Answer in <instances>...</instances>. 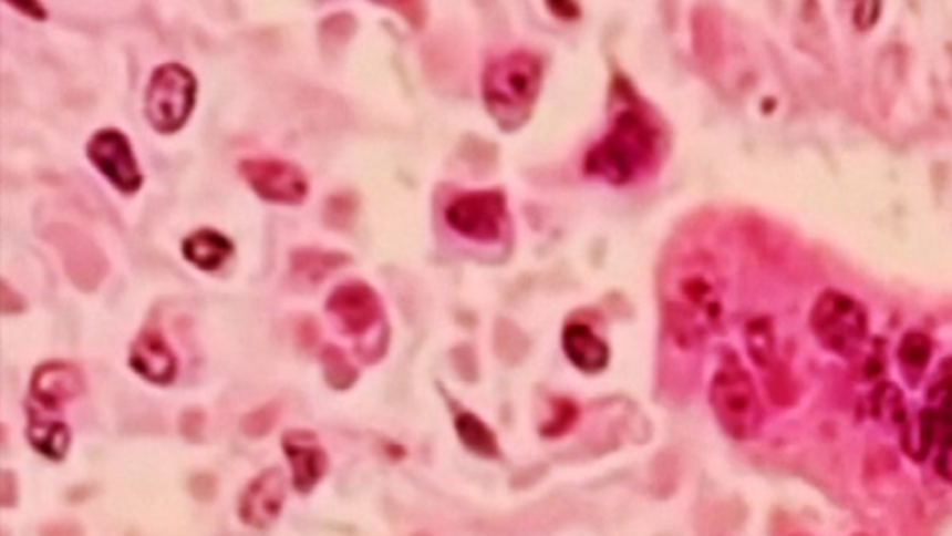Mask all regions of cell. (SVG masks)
<instances>
[{"label": "cell", "instance_id": "cell-13", "mask_svg": "<svg viewBox=\"0 0 952 536\" xmlns=\"http://www.w3.org/2000/svg\"><path fill=\"white\" fill-rule=\"evenodd\" d=\"M30 390L35 401L46 409H59L60 404L75 399L84 390L81 371L64 362H51L35 369Z\"/></svg>", "mask_w": 952, "mask_h": 536}, {"label": "cell", "instance_id": "cell-31", "mask_svg": "<svg viewBox=\"0 0 952 536\" xmlns=\"http://www.w3.org/2000/svg\"><path fill=\"white\" fill-rule=\"evenodd\" d=\"M201 426H204V418L199 412H188L183 418V423H180V429L185 432V436L194 437L196 434L201 432Z\"/></svg>", "mask_w": 952, "mask_h": 536}, {"label": "cell", "instance_id": "cell-9", "mask_svg": "<svg viewBox=\"0 0 952 536\" xmlns=\"http://www.w3.org/2000/svg\"><path fill=\"white\" fill-rule=\"evenodd\" d=\"M240 174L261 198L279 204H300L308 194V177L297 164L281 158H245Z\"/></svg>", "mask_w": 952, "mask_h": 536}, {"label": "cell", "instance_id": "cell-7", "mask_svg": "<svg viewBox=\"0 0 952 536\" xmlns=\"http://www.w3.org/2000/svg\"><path fill=\"white\" fill-rule=\"evenodd\" d=\"M45 239L59 250L65 272L82 291H93L108 275V259L81 228L54 221L45 229Z\"/></svg>", "mask_w": 952, "mask_h": 536}, {"label": "cell", "instance_id": "cell-5", "mask_svg": "<svg viewBox=\"0 0 952 536\" xmlns=\"http://www.w3.org/2000/svg\"><path fill=\"white\" fill-rule=\"evenodd\" d=\"M196 103V76L180 64L158 65L146 92V116L161 133L183 127Z\"/></svg>", "mask_w": 952, "mask_h": 536}, {"label": "cell", "instance_id": "cell-20", "mask_svg": "<svg viewBox=\"0 0 952 536\" xmlns=\"http://www.w3.org/2000/svg\"><path fill=\"white\" fill-rule=\"evenodd\" d=\"M456 431H458L459 440L464 442L465 447L473 451L475 455L484 456V458H494V456L499 455L494 432L489 431L488 426L484 425L476 415H458Z\"/></svg>", "mask_w": 952, "mask_h": 536}, {"label": "cell", "instance_id": "cell-3", "mask_svg": "<svg viewBox=\"0 0 952 536\" xmlns=\"http://www.w3.org/2000/svg\"><path fill=\"white\" fill-rule=\"evenodd\" d=\"M541 84L540 60L529 53H510L484 71L483 97L497 122H522L535 105Z\"/></svg>", "mask_w": 952, "mask_h": 536}, {"label": "cell", "instance_id": "cell-12", "mask_svg": "<svg viewBox=\"0 0 952 536\" xmlns=\"http://www.w3.org/2000/svg\"><path fill=\"white\" fill-rule=\"evenodd\" d=\"M284 502V477L279 470H268L246 489L240 499V518L253 527L270 524Z\"/></svg>", "mask_w": 952, "mask_h": 536}, {"label": "cell", "instance_id": "cell-4", "mask_svg": "<svg viewBox=\"0 0 952 536\" xmlns=\"http://www.w3.org/2000/svg\"><path fill=\"white\" fill-rule=\"evenodd\" d=\"M708 401L718 425L732 437L748 440L759 432L763 406L754 380L735 358H726L714 373Z\"/></svg>", "mask_w": 952, "mask_h": 536}, {"label": "cell", "instance_id": "cell-26", "mask_svg": "<svg viewBox=\"0 0 952 536\" xmlns=\"http://www.w3.org/2000/svg\"><path fill=\"white\" fill-rule=\"evenodd\" d=\"M0 306H2V311L10 316V313H19V311H23L24 309V300L21 295H19L15 289L8 286V281H2L0 284Z\"/></svg>", "mask_w": 952, "mask_h": 536}, {"label": "cell", "instance_id": "cell-27", "mask_svg": "<svg viewBox=\"0 0 952 536\" xmlns=\"http://www.w3.org/2000/svg\"><path fill=\"white\" fill-rule=\"evenodd\" d=\"M935 470L940 472L941 477L952 483V431L949 436H946L945 442H943V447H941L940 456H938V464H935Z\"/></svg>", "mask_w": 952, "mask_h": 536}, {"label": "cell", "instance_id": "cell-17", "mask_svg": "<svg viewBox=\"0 0 952 536\" xmlns=\"http://www.w3.org/2000/svg\"><path fill=\"white\" fill-rule=\"evenodd\" d=\"M183 254L201 270H216L231 256L232 243L215 229H198L186 237Z\"/></svg>", "mask_w": 952, "mask_h": 536}, {"label": "cell", "instance_id": "cell-22", "mask_svg": "<svg viewBox=\"0 0 952 536\" xmlns=\"http://www.w3.org/2000/svg\"><path fill=\"white\" fill-rule=\"evenodd\" d=\"M322 363H324L325 380L335 390H349L350 385L358 380V371L346 360L343 350H339L333 344L325 347L322 352Z\"/></svg>", "mask_w": 952, "mask_h": 536}, {"label": "cell", "instance_id": "cell-29", "mask_svg": "<svg viewBox=\"0 0 952 536\" xmlns=\"http://www.w3.org/2000/svg\"><path fill=\"white\" fill-rule=\"evenodd\" d=\"M878 12H880V7L878 4H860V7L856 8V23L860 29H869L875 24V21L878 19Z\"/></svg>", "mask_w": 952, "mask_h": 536}, {"label": "cell", "instance_id": "cell-8", "mask_svg": "<svg viewBox=\"0 0 952 536\" xmlns=\"http://www.w3.org/2000/svg\"><path fill=\"white\" fill-rule=\"evenodd\" d=\"M448 226L476 243L499 239L506 220V202L503 194L470 193L454 199L445 210Z\"/></svg>", "mask_w": 952, "mask_h": 536}, {"label": "cell", "instance_id": "cell-32", "mask_svg": "<svg viewBox=\"0 0 952 536\" xmlns=\"http://www.w3.org/2000/svg\"><path fill=\"white\" fill-rule=\"evenodd\" d=\"M13 492H15V481L10 473H4V477H2V503H4V507H10L15 499Z\"/></svg>", "mask_w": 952, "mask_h": 536}, {"label": "cell", "instance_id": "cell-24", "mask_svg": "<svg viewBox=\"0 0 952 536\" xmlns=\"http://www.w3.org/2000/svg\"><path fill=\"white\" fill-rule=\"evenodd\" d=\"M278 404H273V402L272 404H267V406H262V409L246 415L245 421H242V431L248 436H265L267 432L272 431V426L278 421Z\"/></svg>", "mask_w": 952, "mask_h": 536}, {"label": "cell", "instance_id": "cell-11", "mask_svg": "<svg viewBox=\"0 0 952 536\" xmlns=\"http://www.w3.org/2000/svg\"><path fill=\"white\" fill-rule=\"evenodd\" d=\"M325 309L338 319L344 332L361 336L382 319V302L369 284L346 281L331 291Z\"/></svg>", "mask_w": 952, "mask_h": 536}, {"label": "cell", "instance_id": "cell-30", "mask_svg": "<svg viewBox=\"0 0 952 536\" xmlns=\"http://www.w3.org/2000/svg\"><path fill=\"white\" fill-rule=\"evenodd\" d=\"M41 536H82V530L76 524L60 522V524L46 525Z\"/></svg>", "mask_w": 952, "mask_h": 536}, {"label": "cell", "instance_id": "cell-2", "mask_svg": "<svg viewBox=\"0 0 952 536\" xmlns=\"http://www.w3.org/2000/svg\"><path fill=\"white\" fill-rule=\"evenodd\" d=\"M656 133L645 116L623 111L610 133L587 155V172L612 185L637 179L653 161Z\"/></svg>", "mask_w": 952, "mask_h": 536}, {"label": "cell", "instance_id": "cell-15", "mask_svg": "<svg viewBox=\"0 0 952 536\" xmlns=\"http://www.w3.org/2000/svg\"><path fill=\"white\" fill-rule=\"evenodd\" d=\"M131 368L155 384H168L177 371V360L157 330H144L131 349Z\"/></svg>", "mask_w": 952, "mask_h": 536}, {"label": "cell", "instance_id": "cell-18", "mask_svg": "<svg viewBox=\"0 0 952 536\" xmlns=\"http://www.w3.org/2000/svg\"><path fill=\"white\" fill-rule=\"evenodd\" d=\"M349 261L350 257L343 251L319 250V248H300L292 251L291 256L292 272L298 278L313 284L324 280L325 276Z\"/></svg>", "mask_w": 952, "mask_h": 536}, {"label": "cell", "instance_id": "cell-10", "mask_svg": "<svg viewBox=\"0 0 952 536\" xmlns=\"http://www.w3.org/2000/svg\"><path fill=\"white\" fill-rule=\"evenodd\" d=\"M87 158L106 179L123 193H134L142 185V172L127 136L117 128H101L87 142Z\"/></svg>", "mask_w": 952, "mask_h": 536}, {"label": "cell", "instance_id": "cell-14", "mask_svg": "<svg viewBox=\"0 0 952 536\" xmlns=\"http://www.w3.org/2000/svg\"><path fill=\"white\" fill-rule=\"evenodd\" d=\"M284 453L291 462L294 473V486L302 494H308L314 484L319 483L328 467V456L320 447L313 432L291 431L283 437Z\"/></svg>", "mask_w": 952, "mask_h": 536}, {"label": "cell", "instance_id": "cell-28", "mask_svg": "<svg viewBox=\"0 0 952 536\" xmlns=\"http://www.w3.org/2000/svg\"><path fill=\"white\" fill-rule=\"evenodd\" d=\"M935 414H938L941 421H945V423L952 425V382L941 385V399Z\"/></svg>", "mask_w": 952, "mask_h": 536}, {"label": "cell", "instance_id": "cell-1", "mask_svg": "<svg viewBox=\"0 0 952 536\" xmlns=\"http://www.w3.org/2000/svg\"><path fill=\"white\" fill-rule=\"evenodd\" d=\"M664 322L681 349H696L722 317V280L713 259L686 257L670 272Z\"/></svg>", "mask_w": 952, "mask_h": 536}, {"label": "cell", "instance_id": "cell-23", "mask_svg": "<svg viewBox=\"0 0 952 536\" xmlns=\"http://www.w3.org/2000/svg\"><path fill=\"white\" fill-rule=\"evenodd\" d=\"M930 341L923 333H910L900 344V362L904 368L923 369L930 360Z\"/></svg>", "mask_w": 952, "mask_h": 536}, {"label": "cell", "instance_id": "cell-25", "mask_svg": "<svg viewBox=\"0 0 952 536\" xmlns=\"http://www.w3.org/2000/svg\"><path fill=\"white\" fill-rule=\"evenodd\" d=\"M350 213H352V204L349 196H333L325 205V218L331 221V226H344L349 221Z\"/></svg>", "mask_w": 952, "mask_h": 536}, {"label": "cell", "instance_id": "cell-6", "mask_svg": "<svg viewBox=\"0 0 952 536\" xmlns=\"http://www.w3.org/2000/svg\"><path fill=\"white\" fill-rule=\"evenodd\" d=\"M811 327L826 349L837 354H852L866 339V311L853 298L828 291L815 303Z\"/></svg>", "mask_w": 952, "mask_h": 536}, {"label": "cell", "instance_id": "cell-21", "mask_svg": "<svg viewBox=\"0 0 952 536\" xmlns=\"http://www.w3.org/2000/svg\"><path fill=\"white\" fill-rule=\"evenodd\" d=\"M746 344L757 368L767 369L774 363L776 344H774L773 328L767 319H755L746 328Z\"/></svg>", "mask_w": 952, "mask_h": 536}, {"label": "cell", "instance_id": "cell-19", "mask_svg": "<svg viewBox=\"0 0 952 536\" xmlns=\"http://www.w3.org/2000/svg\"><path fill=\"white\" fill-rule=\"evenodd\" d=\"M29 440L40 453L59 461L70 447V431L60 421L34 420L29 426Z\"/></svg>", "mask_w": 952, "mask_h": 536}, {"label": "cell", "instance_id": "cell-16", "mask_svg": "<svg viewBox=\"0 0 952 536\" xmlns=\"http://www.w3.org/2000/svg\"><path fill=\"white\" fill-rule=\"evenodd\" d=\"M563 352L577 369L599 373L609 363V347L587 324H569L562 336Z\"/></svg>", "mask_w": 952, "mask_h": 536}]
</instances>
